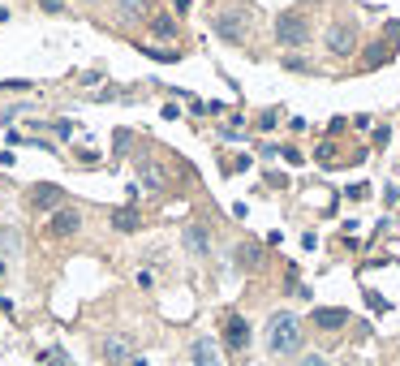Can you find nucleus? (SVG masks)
<instances>
[{"mask_svg": "<svg viewBox=\"0 0 400 366\" xmlns=\"http://www.w3.org/2000/svg\"><path fill=\"white\" fill-rule=\"evenodd\" d=\"M297 345H302V324H297V315L280 310V315H271V319H267V349H271L275 358L297 353Z\"/></svg>", "mask_w": 400, "mask_h": 366, "instance_id": "nucleus-1", "label": "nucleus"}, {"mask_svg": "<svg viewBox=\"0 0 400 366\" xmlns=\"http://www.w3.org/2000/svg\"><path fill=\"white\" fill-rule=\"evenodd\" d=\"M306 35H310V26H306L302 13H280V18H275V39H280L284 47H302Z\"/></svg>", "mask_w": 400, "mask_h": 366, "instance_id": "nucleus-2", "label": "nucleus"}, {"mask_svg": "<svg viewBox=\"0 0 400 366\" xmlns=\"http://www.w3.org/2000/svg\"><path fill=\"white\" fill-rule=\"evenodd\" d=\"M353 47H358V30L349 22H340L327 30V52H336V57H353Z\"/></svg>", "mask_w": 400, "mask_h": 366, "instance_id": "nucleus-3", "label": "nucleus"}, {"mask_svg": "<svg viewBox=\"0 0 400 366\" xmlns=\"http://www.w3.org/2000/svg\"><path fill=\"white\" fill-rule=\"evenodd\" d=\"M224 341H228V349H237V353H241V349H250V324L237 315V310L224 319Z\"/></svg>", "mask_w": 400, "mask_h": 366, "instance_id": "nucleus-4", "label": "nucleus"}, {"mask_svg": "<svg viewBox=\"0 0 400 366\" xmlns=\"http://www.w3.org/2000/svg\"><path fill=\"white\" fill-rule=\"evenodd\" d=\"M215 30H219L224 39L241 43V39H246V13H241V9H233V13H219V18H215Z\"/></svg>", "mask_w": 400, "mask_h": 366, "instance_id": "nucleus-5", "label": "nucleus"}, {"mask_svg": "<svg viewBox=\"0 0 400 366\" xmlns=\"http://www.w3.org/2000/svg\"><path fill=\"white\" fill-rule=\"evenodd\" d=\"M78 224H82V216L74 212V207H61V212H52L47 233H52V237H69V233H78Z\"/></svg>", "mask_w": 400, "mask_h": 366, "instance_id": "nucleus-6", "label": "nucleus"}, {"mask_svg": "<svg viewBox=\"0 0 400 366\" xmlns=\"http://www.w3.org/2000/svg\"><path fill=\"white\" fill-rule=\"evenodd\" d=\"M190 358H194V366H219V349H215V341H194V349H190Z\"/></svg>", "mask_w": 400, "mask_h": 366, "instance_id": "nucleus-7", "label": "nucleus"}, {"mask_svg": "<svg viewBox=\"0 0 400 366\" xmlns=\"http://www.w3.org/2000/svg\"><path fill=\"white\" fill-rule=\"evenodd\" d=\"M56 202H61V185H35L30 190V207H39V212H47Z\"/></svg>", "mask_w": 400, "mask_h": 366, "instance_id": "nucleus-8", "label": "nucleus"}, {"mask_svg": "<svg viewBox=\"0 0 400 366\" xmlns=\"http://www.w3.org/2000/svg\"><path fill=\"white\" fill-rule=\"evenodd\" d=\"M314 324H319V328H345V324H349V310H340V306L314 310Z\"/></svg>", "mask_w": 400, "mask_h": 366, "instance_id": "nucleus-9", "label": "nucleus"}, {"mask_svg": "<svg viewBox=\"0 0 400 366\" xmlns=\"http://www.w3.org/2000/svg\"><path fill=\"white\" fill-rule=\"evenodd\" d=\"M112 229L134 233V229H138V212H134V207H121V212H112Z\"/></svg>", "mask_w": 400, "mask_h": 366, "instance_id": "nucleus-10", "label": "nucleus"}, {"mask_svg": "<svg viewBox=\"0 0 400 366\" xmlns=\"http://www.w3.org/2000/svg\"><path fill=\"white\" fill-rule=\"evenodd\" d=\"M185 246H190L194 254H207V250H211V241H207V229L190 224V229H185Z\"/></svg>", "mask_w": 400, "mask_h": 366, "instance_id": "nucleus-11", "label": "nucleus"}, {"mask_svg": "<svg viewBox=\"0 0 400 366\" xmlns=\"http://www.w3.org/2000/svg\"><path fill=\"white\" fill-rule=\"evenodd\" d=\"M151 30H155L159 39H173V35H177V22H173V18H164V13H159V18H151Z\"/></svg>", "mask_w": 400, "mask_h": 366, "instance_id": "nucleus-12", "label": "nucleus"}, {"mask_svg": "<svg viewBox=\"0 0 400 366\" xmlns=\"http://www.w3.org/2000/svg\"><path fill=\"white\" fill-rule=\"evenodd\" d=\"M147 13V0H121V18H130V22H138Z\"/></svg>", "mask_w": 400, "mask_h": 366, "instance_id": "nucleus-13", "label": "nucleus"}, {"mask_svg": "<svg viewBox=\"0 0 400 366\" xmlns=\"http://www.w3.org/2000/svg\"><path fill=\"white\" fill-rule=\"evenodd\" d=\"M103 358H108L112 366H117V362L125 358V345H121V341H108V345H103Z\"/></svg>", "mask_w": 400, "mask_h": 366, "instance_id": "nucleus-14", "label": "nucleus"}, {"mask_svg": "<svg viewBox=\"0 0 400 366\" xmlns=\"http://www.w3.org/2000/svg\"><path fill=\"white\" fill-rule=\"evenodd\" d=\"M142 181H147L151 190H159V185H164V177L155 173V164H142Z\"/></svg>", "mask_w": 400, "mask_h": 366, "instance_id": "nucleus-15", "label": "nucleus"}, {"mask_svg": "<svg viewBox=\"0 0 400 366\" xmlns=\"http://www.w3.org/2000/svg\"><path fill=\"white\" fill-rule=\"evenodd\" d=\"M241 263H246V268L258 263V246H241Z\"/></svg>", "mask_w": 400, "mask_h": 366, "instance_id": "nucleus-16", "label": "nucleus"}, {"mask_svg": "<svg viewBox=\"0 0 400 366\" xmlns=\"http://www.w3.org/2000/svg\"><path fill=\"white\" fill-rule=\"evenodd\" d=\"M297 366H331V362H327V358H319V353H306Z\"/></svg>", "mask_w": 400, "mask_h": 366, "instance_id": "nucleus-17", "label": "nucleus"}, {"mask_svg": "<svg viewBox=\"0 0 400 366\" xmlns=\"http://www.w3.org/2000/svg\"><path fill=\"white\" fill-rule=\"evenodd\" d=\"M39 9L43 13H61V0H39Z\"/></svg>", "mask_w": 400, "mask_h": 366, "instance_id": "nucleus-18", "label": "nucleus"}]
</instances>
